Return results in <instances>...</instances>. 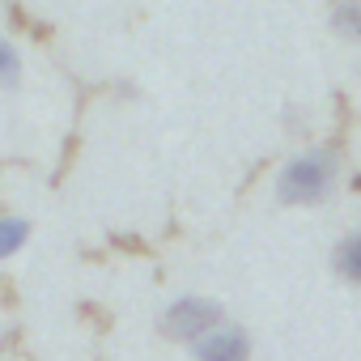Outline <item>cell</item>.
Listing matches in <instances>:
<instances>
[{
    "mask_svg": "<svg viewBox=\"0 0 361 361\" xmlns=\"http://www.w3.org/2000/svg\"><path fill=\"white\" fill-rule=\"evenodd\" d=\"M340 170L344 166L331 145H306L293 157H285V166L276 170V200L293 209L327 204L340 188Z\"/></svg>",
    "mask_w": 361,
    "mask_h": 361,
    "instance_id": "6da1fadb",
    "label": "cell"
},
{
    "mask_svg": "<svg viewBox=\"0 0 361 361\" xmlns=\"http://www.w3.org/2000/svg\"><path fill=\"white\" fill-rule=\"evenodd\" d=\"M217 323H226V310H221L213 298H204V293H183V298H174V302L161 310V319H157L161 336L188 344V348H192L200 336H209Z\"/></svg>",
    "mask_w": 361,
    "mask_h": 361,
    "instance_id": "7a4b0ae2",
    "label": "cell"
},
{
    "mask_svg": "<svg viewBox=\"0 0 361 361\" xmlns=\"http://www.w3.org/2000/svg\"><path fill=\"white\" fill-rule=\"evenodd\" d=\"M192 357L196 361H251V336H247V327L226 319L192 344Z\"/></svg>",
    "mask_w": 361,
    "mask_h": 361,
    "instance_id": "3957f363",
    "label": "cell"
},
{
    "mask_svg": "<svg viewBox=\"0 0 361 361\" xmlns=\"http://www.w3.org/2000/svg\"><path fill=\"white\" fill-rule=\"evenodd\" d=\"M331 268H336L348 285L361 289V226L348 230V234L336 243V251H331Z\"/></svg>",
    "mask_w": 361,
    "mask_h": 361,
    "instance_id": "277c9868",
    "label": "cell"
},
{
    "mask_svg": "<svg viewBox=\"0 0 361 361\" xmlns=\"http://www.w3.org/2000/svg\"><path fill=\"white\" fill-rule=\"evenodd\" d=\"M327 26H331L336 39L361 43V0H336L331 13H327Z\"/></svg>",
    "mask_w": 361,
    "mask_h": 361,
    "instance_id": "5b68a950",
    "label": "cell"
},
{
    "mask_svg": "<svg viewBox=\"0 0 361 361\" xmlns=\"http://www.w3.org/2000/svg\"><path fill=\"white\" fill-rule=\"evenodd\" d=\"M30 243V221L26 217H0V259H13Z\"/></svg>",
    "mask_w": 361,
    "mask_h": 361,
    "instance_id": "8992f818",
    "label": "cell"
},
{
    "mask_svg": "<svg viewBox=\"0 0 361 361\" xmlns=\"http://www.w3.org/2000/svg\"><path fill=\"white\" fill-rule=\"evenodd\" d=\"M22 85V56L9 39H0V90H18Z\"/></svg>",
    "mask_w": 361,
    "mask_h": 361,
    "instance_id": "52a82bcc",
    "label": "cell"
}]
</instances>
